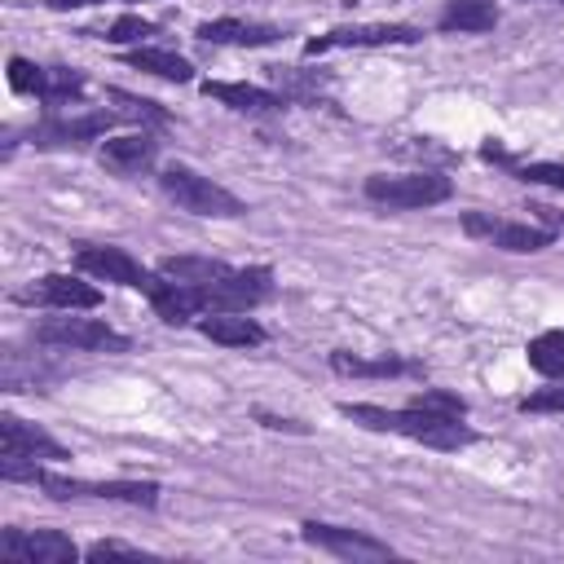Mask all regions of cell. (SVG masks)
Segmentation results:
<instances>
[{
  "label": "cell",
  "mask_w": 564,
  "mask_h": 564,
  "mask_svg": "<svg viewBox=\"0 0 564 564\" xmlns=\"http://www.w3.org/2000/svg\"><path fill=\"white\" fill-rule=\"evenodd\" d=\"M344 419L370 427V432H397V436H410L419 445H432V449H463L476 441V432L454 419V414H436V410H423V405H405V410H383V405H366V401H348L339 405Z\"/></svg>",
  "instance_id": "6da1fadb"
},
{
  "label": "cell",
  "mask_w": 564,
  "mask_h": 564,
  "mask_svg": "<svg viewBox=\"0 0 564 564\" xmlns=\"http://www.w3.org/2000/svg\"><path fill=\"white\" fill-rule=\"evenodd\" d=\"M159 185H163V194H167L181 212H194V216L234 220V216H242V212H247V203H242L238 194H229V189H225V185H216L212 176H203V172H194V167H181V163L163 167Z\"/></svg>",
  "instance_id": "7a4b0ae2"
},
{
  "label": "cell",
  "mask_w": 564,
  "mask_h": 564,
  "mask_svg": "<svg viewBox=\"0 0 564 564\" xmlns=\"http://www.w3.org/2000/svg\"><path fill=\"white\" fill-rule=\"evenodd\" d=\"M454 194V185H449V176H441V172H397V176H388V172H375V176H366V198H375V203H383V207H401V212H419V207H436V203H445Z\"/></svg>",
  "instance_id": "3957f363"
},
{
  "label": "cell",
  "mask_w": 564,
  "mask_h": 564,
  "mask_svg": "<svg viewBox=\"0 0 564 564\" xmlns=\"http://www.w3.org/2000/svg\"><path fill=\"white\" fill-rule=\"evenodd\" d=\"M40 339L44 344H62V348H75V352H128V335H119L115 326L97 322V317H48L40 326Z\"/></svg>",
  "instance_id": "277c9868"
},
{
  "label": "cell",
  "mask_w": 564,
  "mask_h": 564,
  "mask_svg": "<svg viewBox=\"0 0 564 564\" xmlns=\"http://www.w3.org/2000/svg\"><path fill=\"white\" fill-rule=\"evenodd\" d=\"M0 555L22 560V564H70L79 555V546L57 529H4Z\"/></svg>",
  "instance_id": "5b68a950"
},
{
  "label": "cell",
  "mask_w": 564,
  "mask_h": 564,
  "mask_svg": "<svg viewBox=\"0 0 564 564\" xmlns=\"http://www.w3.org/2000/svg\"><path fill=\"white\" fill-rule=\"evenodd\" d=\"M75 264L79 273L88 278H101V282H119V286H132V291H150L159 273H150L141 260H132L123 247H79L75 251Z\"/></svg>",
  "instance_id": "8992f818"
},
{
  "label": "cell",
  "mask_w": 564,
  "mask_h": 564,
  "mask_svg": "<svg viewBox=\"0 0 564 564\" xmlns=\"http://www.w3.org/2000/svg\"><path fill=\"white\" fill-rule=\"evenodd\" d=\"M419 31L405 22H366V26H335L326 35H313L304 48L308 53H330V48H379V44H414Z\"/></svg>",
  "instance_id": "52a82bcc"
},
{
  "label": "cell",
  "mask_w": 564,
  "mask_h": 564,
  "mask_svg": "<svg viewBox=\"0 0 564 564\" xmlns=\"http://www.w3.org/2000/svg\"><path fill=\"white\" fill-rule=\"evenodd\" d=\"M300 533H304V542H313V546H322V551H330V555H344V560H388V555H392L388 542H379V538H370V533H361V529H344V524L304 520Z\"/></svg>",
  "instance_id": "ba28073f"
},
{
  "label": "cell",
  "mask_w": 564,
  "mask_h": 564,
  "mask_svg": "<svg viewBox=\"0 0 564 564\" xmlns=\"http://www.w3.org/2000/svg\"><path fill=\"white\" fill-rule=\"evenodd\" d=\"M463 229L471 238H489L494 247L502 251H542L551 247V229H538V225H520V220H498V216H485V212H467L463 216Z\"/></svg>",
  "instance_id": "9c48e42d"
},
{
  "label": "cell",
  "mask_w": 564,
  "mask_h": 564,
  "mask_svg": "<svg viewBox=\"0 0 564 564\" xmlns=\"http://www.w3.org/2000/svg\"><path fill=\"white\" fill-rule=\"evenodd\" d=\"M18 300H22V304H44V308H66V313H75V308H97V304H101V291L88 286V282L75 278V273H44V278L31 282Z\"/></svg>",
  "instance_id": "30bf717a"
},
{
  "label": "cell",
  "mask_w": 564,
  "mask_h": 564,
  "mask_svg": "<svg viewBox=\"0 0 564 564\" xmlns=\"http://www.w3.org/2000/svg\"><path fill=\"white\" fill-rule=\"evenodd\" d=\"M0 436H4L0 458H26V463H35V458H66V449L44 427H35V423H26L18 414L0 419Z\"/></svg>",
  "instance_id": "8fae6325"
},
{
  "label": "cell",
  "mask_w": 564,
  "mask_h": 564,
  "mask_svg": "<svg viewBox=\"0 0 564 564\" xmlns=\"http://www.w3.org/2000/svg\"><path fill=\"white\" fill-rule=\"evenodd\" d=\"M198 330L212 339V344H225V348H256L264 344V326L247 313H207L198 317Z\"/></svg>",
  "instance_id": "7c38bea8"
},
{
  "label": "cell",
  "mask_w": 564,
  "mask_h": 564,
  "mask_svg": "<svg viewBox=\"0 0 564 564\" xmlns=\"http://www.w3.org/2000/svg\"><path fill=\"white\" fill-rule=\"evenodd\" d=\"M282 31L269 26V22H242V18H212L198 26V40L207 44H242V48H260V44H273Z\"/></svg>",
  "instance_id": "4fadbf2b"
},
{
  "label": "cell",
  "mask_w": 564,
  "mask_h": 564,
  "mask_svg": "<svg viewBox=\"0 0 564 564\" xmlns=\"http://www.w3.org/2000/svg\"><path fill=\"white\" fill-rule=\"evenodd\" d=\"M203 93H207V97H216V101H225L229 110H251V115H260V110H278V106H282V97H278V93H269V88H260V84L207 79V84H203Z\"/></svg>",
  "instance_id": "5bb4252c"
},
{
  "label": "cell",
  "mask_w": 564,
  "mask_h": 564,
  "mask_svg": "<svg viewBox=\"0 0 564 564\" xmlns=\"http://www.w3.org/2000/svg\"><path fill=\"white\" fill-rule=\"evenodd\" d=\"M159 141L150 132H128V137H110L101 145V159L115 167V172H141L150 159H154Z\"/></svg>",
  "instance_id": "9a60e30c"
},
{
  "label": "cell",
  "mask_w": 564,
  "mask_h": 564,
  "mask_svg": "<svg viewBox=\"0 0 564 564\" xmlns=\"http://www.w3.org/2000/svg\"><path fill=\"white\" fill-rule=\"evenodd\" d=\"M498 26V4L494 0H445L441 9V31H494Z\"/></svg>",
  "instance_id": "2e32d148"
},
{
  "label": "cell",
  "mask_w": 564,
  "mask_h": 564,
  "mask_svg": "<svg viewBox=\"0 0 564 564\" xmlns=\"http://www.w3.org/2000/svg\"><path fill=\"white\" fill-rule=\"evenodd\" d=\"M123 62L137 66V70H145V75L172 79V84H185V79L194 75V66H189L181 53H172V48H150V44H137L132 53H123Z\"/></svg>",
  "instance_id": "e0dca14e"
},
{
  "label": "cell",
  "mask_w": 564,
  "mask_h": 564,
  "mask_svg": "<svg viewBox=\"0 0 564 564\" xmlns=\"http://www.w3.org/2000/svg\"><path fill=\"white\" fill-rule=\"evenodd\" d=\"M115 119H119L115 110H93V115H84V119H48V123L35 128V141L48 145V141H84V137H101Z\"/></svg>",
  "instance_id": "ac0fdd59"
},
{
  "label": "cell",
  "mask_w": 564,
  "mask_h": 564,
  "mask_svg": "<svg viewBox=\"0 0 564 564\" xmlns=\"http://www.w3.org/2000/svg\"><path fill=\"white\" fill-rule=\"evenodd\" d=\"M159 273L172 278V282L207 286V282H220V278L229 273V264H220V260H212V256H167V260L159 264Z\"/></svg>",
  "instance_id": "d6986e66"
},
{
  "label": "cell",
  "mask_w": 564,
  "mask_h": 564,
  "mask_svg": "<svg viewBox=\"0 0 564 564\" xmlns=\"http://www.w3.org/2000/svg\"><path fill=\"white\" fill-rule=\"evenodd\" d=\"M524 352H529V366H533L538 375H546V379H560V375H564V330H542V335H533Z\"/></svg>",
  "instance_id": "ffe728a7"
},
{
  "label": "cell",
  "mask_w": 564,
  "mask_h": 564,
  "mask_svg": "<svg viewBox=\"0 0 564 564\" xmlns=\"http://www.w3.org/2000/svg\"><path fill=\"white\" fill-rule=\"evenodd\" d=\"M330 366L339 375H361V379H388L405 370V361L397 357H352V352H330Z\"/></svg>",
  "instance_id": "44dd1931"
},
{
  "label": "cell",
  "mask_w": 564,
  "mask_h": 564,
  "mask_svg": "<svg viewBox=\"0 0 564 564\" xmlns=\"http://www.w3.org/2000/svg\"><path fill=\"white\" fill-rule=\"evenodd\" d=\"M93 498H115V502H132V507H154L159 502V485L154 480H106V485H88Z\"/></svg>",
  "instance_id": "7402d4cb"
},
{
  "label": "cell",
  "mask_w": 564,
  "mask_h": 564,
  "mask_svg": "<svg viewBox=\"0 0 564 564\" xmlns=\"http://www.w3.org/2000/svg\"><path fill=\"white\" fill-rule=\"evenodd\" d=\"M84 88V75L79 70H66V66H53V70H44V101L48 106H57V101H66V97H75Z\"/></svg>",
  "instance_id": "603a6c76"
},
{
  "label": "cell",
  "mask_w": 564,
  "mask_h": 564,
  "mask_svg": "<svg viewBox=\"0 0 564 564\" xmlns=\"http://www.w3.org/2000/svg\"><path fill=\"white\" fill-rule=\"evenodd\" d=\"M159 26L154 22H145V18H137V13H123V18H115L110 26H106V40L110 44H141L145 35H154Z\"/></svg>",
  "instance_id": "cb8c5ba5"
},
{
  "label": "cell",
  "mask_w": 564,
  "mask_h": 564,
  "mask_svg": "<svg viewBox=\"0 0 564 564\" xmlns=\"http://www.w3.org/2000/svg\"><path fill=\"white\" fill-rule=\"evenodd\" d=\"M9 88L13 93H44V66L26 62V57H9Z\"/></svg>",
  "instance_id": "d4e9b609"
},
{
  "label": "cell",
  "mask_w": 564,
  "mask_h": 564,
  "mask_svg": "<svg viewBox=\"0 0 564 564\" xmlns=\"http://www.w3.org/2000/svg\"><path fill=\"white\" fill-rule=\"evenodd\" d=\"M414 405H423V410H436V414H454V419H463V414H467L463 397H454V392H441V388H423V392L414 397Z\"/></svg>",
  "instance_id": "484cf974"
},
{
  "label": "cell",
  "mask_w": 564,
  "mask_h": 564,
  "mask_svg": "<svg viewBox=\"0 0 564 564\" xmlns=\"http://www.w3.org/2000/svg\"><path fill=\"white\" fill-rule=\"evenodd\" d=\"M520 410H533V414H555L564 410V388H538L533 397L520 401Z\"/></svg>",
  "instance_id": "4316f807"
},
{
  "label": "cell",
  "mask_w": 564,
  "mask_h": 564,
  "mask_svg": "<svg viewBox=\"0 0 564 564\" xmlns=\"http://www.w3.org/2000/svg\"><path fill=\"white\" fill-rule=\"evenodd\" d=\"M524 181H538V185H560L564 189V163H529L520 167Z\"/></svg>",
  "instance_id": "83f0119b"
},
{
  "label": "cell",
  "mask_w": 564,
  "mask_h": 564,
  "mask_svg": "<svg viewBox=\"0 0 564 564\" xmlns=\"http://www.w3.org/2000/svg\"><path fill=\"white\" fill-rule=\"evenodd\" d=\"M84 555H88V560H106V555H128V560H141L145 551H141V546H128V542H115V538H106V542H93Z\"/></svg>",
  "instance_id": "f1b7e54d"
},
{
  "label": "cell",
  "mask_w": 564,
  "mask_h": 564,
  "mask_svg": "<svg viewBox=\"0 0 564 564\" xmlns=\"http://www.w3.org/2000/svg\"><path fill=\"white\" fill-rule=\"evenodd\" d=\"M48 9H84V4H106V0H44Z\"/></svg>",
  "instance_id": "f546056e"
}]
</instances>
